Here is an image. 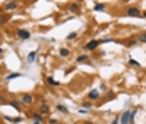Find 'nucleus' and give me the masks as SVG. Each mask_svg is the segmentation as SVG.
<instances>
[{
    "mask_svg": "<svg viewBox=\"0 0 146 124\" xmlns=\"http://www.w3.org/2000/svg\"><path fill=\"white\" fill-rule=\"evenodd\" d=\"M126 15H129V17H140L141 12H140V9H138V7H128Z\"/></svg>",
    "mask_w": 146,
    "mask_h": 124,
    "instance_id": "nucleus-3",
    "label": "nucleus"
},
{
    "mask_svg": "<svg viewBox=\"0 0 146 124\" xmlns=\"http://www.w3.org/2000/svg\"><path fill=\"white\" fill-rule=\"evenodd\" d=\"M34 124H40V122H37V121H34Z\"/></svg>",
    "mask_w": 146,
    "mask_h": 124,
    "instance_id": "nucleus-28",
    "label": "nucleus"
},
{
    "mask_svg": "<svg viewBox=\"0 0 146 124\" xmlns=\"http://www.w3.org/2000/svg\"><path fill=\"white\" fill-rule=\"evenodd\" d=\"M7 20H9V19H7V17L3 15V13H0V25H3V24H5Z\"/></svg>",
    "mask_w": 146,
    "mask_h": 124,
    "instance_id": "nucleus-22",
    "label": "nucleus"
},
{
    "mask_svg": "<svg viewBox=\"0 0 146 124\" xmlns=\"http://www.w3.org/2000/svg\"><path fill=\"white\" fill-rule=\"evenodd\" d=\"M69 54H71V52H69V49H66V47H62V49H59V55H60V57H62V59H66V57H69Z\"/></svg>",
    "mask_w": 146,
    "mask_h": 124,
    "instance_id": "nucleus-10",
    "label": "nucleus"
},
{
    "mask_svg": "<svg viewBox=\"0 0 146 124\" xmlns=\"http://www.w3.org/2000/svg\"><path fill=\"white\" fill-rule=\"evenodd\" d=\"M17 77H20V72H12V74H9L5 79L7 81H12V79H17Z\"/></svg>",
    "mask_w": 146,
    "mask_h": 124,
    "instance_id": "nucleus-16",
    "label": "nucleus"
},
{
    "mask_svg": "<svg viewBox=\"0 0 146 124\" xmlns=\"http://www.w3.org/2000/svg\"><path fill=\"white\" fill-rule=\"evenodd\" d=\"M111 124H119V118H114V119H113V122Z\"/></svg>",
    "mask_w": 146,
    "mask_h": 124,
    "instance_id": "nucleus-25",
    "label": "nucleus"
},
{
    "mask_svg": "<svg viewBox=\"0 0 146 124\" xmlns=\"http://www.w3.org/2000/svg\"><path fill=\"white\" fill-rule=\"evenodd\" d=\"M49 124H57V121L55 119H49Z\"/></svg>",
    "mask_w": 146,
    "mask_h": 124,
    "instance_id": "nucleus-26",
    "label": "nucleus"
},
{
    "mask_svg": "<svg viewBox=\"0 0 146 124\" xmlns=\"http://www.w3.org/2000/svg\"><path fill=\"white\" fill-rule=\"evenodd\" d=\"M76 61H77V64H91V59L87 55H79Z\"/></svg>",
    "mask_w": 146,
    "mask_h": 124,
    "instance_id": "nucleus-8",
    "label": "nucleus"
},
{
    "mask_svg": "<svg viewBox=\"0 0 146 124\" xmlns=\"http://www.w3.org/2000/svg\"><path fill=\"white\" fill-rule=\"evenodd\" d=\"M140 40H141V42H144V44H146V32H143V34L140 35Z\"/></svg>",
    "mask_w": 146,
    "mask_h": 124,
    "instance_id": "nucleus-24",
    "label": "nucleus"
},
{
    "mask_svg": "<svg viewBox=\"0 0 146 124\" xmlns=\"http://www.w3.org/2000/svg\"><path fill=\"white\" fill-rule=\"evenodd\" d=\"M57 111H60V112H66V114L69 112V111H67V107H66V106H62V104H57Z\"/></svg>",
    "mask_w": 146,
    "mask_h": 124,
    "instance_id": "nucleus-19",
    "label": "nucleus"
},
{
    "mask_svg": "<svg viewBox=\"0 0 146 124\" xmlns=\"http://www.w3.org/2000/svg\"><path fill=\"white\" fill-rule=\"evenodd\" d=\"M98 97H99V91H98V89L89 91V94H87V101H96Z\"/></svg>",
    "mask_w": 146,
    "mask_h": 124,
    "instance_id": "nucleus-6",
    "label": "nucleus"
},
{
    "mask_svg": "<svg viewBox=\"0 0 146 124\" xmlns=\"http://www.w3.org/2000/svg\"><path fill=\"white\" fill-rule=\"evenodd\" d=\"M17 5H19L17 2H9V3L5 5V10H9V12H10V10H15V9H17Z\"/></svg>",
    "mask_w": 146,
    "mask_h": 124,
    "instance_id": "nucleus-11",
    "label": "nucleus"
},
{
    "mask_svg": "<svg viewBox=\"0 0 146 124\" xmlns=\"http://www.w3.org/2000/svg\"><path fill=\"white\" fill-rule=\"evenodd\" d=\"M17 37H19L20 40H29V39L32 37V34L27 29H19L17 30Z\"/></svg>",
    "mask_w": 146,
    "mask_h": 124,
    "instance_id": "nucleus-2",
    "label": "nucleus"
},
{
    "mask_svg": "<svg viewBox=\"0 0 146 124\" xmlns=\"http://www.w3.org/2000/svg\"><path fill=\"white\" fill-rule=\"evenodd\" d=\"M129 64H131V65H134V67H141V64L138 62V61H134L133 57H129Z\"/></svg>",
    "mask_w": 146,
    "mask_h": 124,
    "instance_id": "nucleus-20",
    "label": "nucleus"
},
{
    "mask_svg": "<svg viewBox=\"0 0 146 124\" xmlns=\"http://www.w3.org/2000/svg\"><path fill=\"white\" fill-rule=\"evenodd\" d=\"M5 101V97H3V96H0V102H3Z\"/></svg>",
    "mask_w": 146,
    "mask_h": 124,
    "instance_id": "nucleus-27",
    "label": "nucleus"
},
{
    "mask_svg": "<svg viewBox=\"0 0 146 124\" xmlns=\"http://www.w3.org/2000/svg\"><path fill=\"white\" fill-rule=\"evenodd\" d=\"M84 124H92V122H89V121H87V122H84Z\"/></svg>",
    "mask_w": 146,
    "mask_h": 124,
    "instance_id": "nucleus-30",
    "label": "nucleus"
},
{
    "mask_svg": "<svg viewBox=\"0 0 146 124\" xmlns=\"http://www.w3.org/2000/svg\"><path fill=\"white\" fill-rule=\"evenodd\" d=\"M2 52H3V50H2V49H0V54H2Z\"/></svg>",
    "mask_w": 146,
    "mask_h": 124,
    "instance_id": "nucleus-31",
    "label": "nucleus"
},
{
    "mask_svg": "<svg viewBox=\"0 0 146 124\" xmlns=\"http://www.w3.org/2000/svg\"><path fill=\"white\" fill-rule=\"evenodd\" d=\"M119 122L121 124H133L134 119L131 118V111H124L123 114H121V118H119Z\"/></svg>",
    "mask_w": 146,
    "mask_h": 124,
    "instance_id": "nucleus-1",
    "label": "nucleus"
},
{
    "mask_svg": "<svg viewBox=\"0 0 146 124\" xmlns=\"http://www.w3.org/2000/svg\"><path fill=\"white\" fill-rule=\"evenodd\" d=\"M35 57H37V52H30V54L27 55V62H29V64L35 62Z\"/></svg>",
    "mask_w": 146,
    "mask_h": 124,
    "instance_id": "nucleus-12",
    "label": "nucleus"
},
{
    "mask_svg": "<svg viewBox=\"0 0 146 124\" xmlns=\"http://www.w3.org/2000/svg\"><path fill=\"white\" fill-rule=\"evenodd\" d=\"M76 37H77V32H71V34L67 35V40H74Z\"/></svg>",
    "mask_w": 146,
    "mask_h": 124,
    "instance_id": "nucleus-21",
    "label": "nucleus"
},
{
    "mask_svg": "<svg viewBox=\"0 0 146 124\" xmlns=\"http://www.w3.org/2000/svg\"><path fill=\"white\" fill-rule=\"evenodd\" d=\"M94 10H96V12H104V10H106V5H104V3H96V5H94Z\"/></svg>",
    "mask_w": 146,
    "mask_h": 124,
    "instance_id": "nucleus-13",
    "label": "nucleus"
},
{
    "mask_svg": "<svg viewBox=\"0 0 146 124\" xmlns=\"http://www.w3.org/2000/svg\"><path fill=\"white\" fill-rule=\"evenodd\" d=\"M45 82H47L49 86H52V87H57V86H60V82H59V81H55L54 77H45Z\"/></svg>",
    "mask_w": 146,
    "mask_h": 124,
    "instance_id": "nucleus-7",
    "label": "nucleus"
},
{
    "mask_svg": "<svg viewBox=\"0 0 146 124\" xmlns=\"http://www.w3.org/2000/svg\"><path fill=\"white\" fill-rule=\"evenodd\" d=\"M82 106H84V109H91V107H92V102H89V101H86V102H84Z\"/></svg>",
    "mask_w": 146,
    "mask_h": 124,
    "instance_id": "nucleus-23",
    "label": "nucleus"
},
{
    "mask_svg": "<svg viewBox=\"0 0 146 124\" xmlns=\"http://www.w3.org/2000/svg\"><path fill=\"white\" fill-rule=\"evenodd\" d=\"M20 102H22V104H32L34 97H32L30 94H24V96H20Z\"/></svg>",
    "mask_w": 146,
    "mask_h": 124,
    "instance_id": "nucleus-5",
    "label": "nucleus"
},
{
    "mask_svg": "<svg viewBox=\"0 0 146 124\" xmlns=\"http://www.w3.org/2000/svg\"><path fill=\"white\" fill-rule=\"evenodd\" d=\"M32 118H34V121L40 122L42 119H44V116H42V114H39V112H32Z\"/></svg>",
    "mask_w": 146,
    "mask_h": 124,
    "instance_id": "nucleus-15",
    "label": "nucleus"
},
{
    "mask_svg": "<svg viewBox=\"0 0 146 124\" xmlns=\"http://www.w3.org/2000/svg\"><path fill=\"white\" fill-rule=\"evenodd\" d=\"M3 119L9 121V122H12V124H19L20 121H22V118H9V116H3Z\"/></svg>",
    "mask_w": 146,
    "mask_h": 124,
    "instance_id": "nucleus-9",
    "label": "nucleus"
},
{
    "mask_svg": "<svg viewBox=\"0 0 146 124\" xmlns=\"http://www.w3.org/2000/svg\"><path fill=\"white\" fill-rule=\"evenodd\" d=\"M9 104H10V106H12V107H13V109H20V102H19V101H10V102H9Z\"/></svg>",
    "mask_w": 146,
    "mask_h": 124,
    "instance_id": "nucleus-17",
    "label": "nucleus"
},
{
    "mask_svg": "<svg viewBox=\"0 0 146 124\" xmlns=\"http://www.w3.org/2000/svg\"><path fill=\"white\" fill-rule=\"evenodd\" d=\"M143 17H144V19H146V12H144V13H143Z\"/></svg>",
    "mask_w": 146,
    "mask_h": 124,
    "instance_id": "nucleus-29",
    "label": "nucleus"
},
{
    "mask_svg": "<svg viewBox=\"0 0 146 124\" xmlns=\"http://www.w3.org/2000/svg\"><path fill=\"white\" fill-rule=\"evenodd\" d=\"M49 111H51V109H49V104H47V102H42V104H40V112L47 114Z\"/></svg>",
    "mask_w": 146,
    "mask_h": 124,
    "instance_id": "nucleus-14",
    "label": "nucleus"
},
{
    "mask_svg": "<svg viewBox=\"0 0 146 124\" xmlns=\"http://www.w3.org/2000/svg\"><path fill=\"white\" fill-rule=\"evenodd\" d=\"M69 10H71V12H77V10H79V5H77V3H71Z\"/></svg>",
    "mask_w": 146,
    "mask_h": 124,
    "instance_id": "nucleus-18",
    "label": "nucleus"
},
{
    "mask_svg": "<svg viewBox=\"0 0 146 124\" xmlns=\"http://www.w3.org/2000/svg\"><path fill=\"white\" fill-rule=\"evenodd\" d=\"M99 44H101L99 40H89L87 44L84 45V49H86V50H96V49L99 47Z\"/></svg>",
    "mask_w": 146,
    "mask_h": 124,
    "instance_id": "nucleus-4",
    "label": "nucleus"
}]
</instances>
